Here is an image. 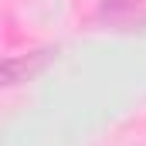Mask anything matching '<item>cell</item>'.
I'll return each instance as SVG.
<instances>
[{"mask_svg": "<svg viewBox=\"0 0 146 146\" xmlns=\"http://www.w3.org/2000/svg\"><path fill=\"white\" fill-rule=\"evenodd\" d=\"M99 17L112 27H143L146 24V0H99Z\"/></svg>", "mask_w": 146, "mask_h": 146, "instance_id": "2", "label": "cell"}, {"mask_svg": "<svg viewBox=\"0 0 146 146\" xmlns=\"http://www.w3.org/2000/svg\"><path fill=\"white\" fill-rule=\"evenodd\" d=\"M48 61H51V51H48V48L0 58V88H17V85L37 78V75L48 68Z\"/></svg>", "mask_w": 146, "mask_h": 146, "instance_id": "1", "label": "cell"}]
</instances>
